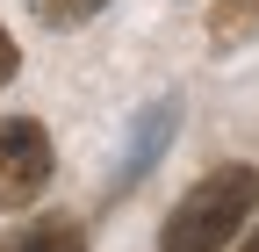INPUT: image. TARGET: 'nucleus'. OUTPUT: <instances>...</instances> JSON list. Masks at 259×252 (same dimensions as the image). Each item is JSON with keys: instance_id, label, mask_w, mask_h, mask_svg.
<instances>
[{"instance_id": "nucleus-1", "label": "nucleus", "mask_w": 259, "mask_h": 252, "mask_svg": "<svg viewBox=\"0 0 259 252\" xmlns=\"http://www.w3.org/2000/svg\"><path fill=\"white\" fill-rule=\"evenodd\" d=\"M259 216V173L252 166H216L209 180H194L180 209L158 231V252H223L231 238H245V224Z\"/></svg>"}, {"instance_id": "nucleus-3", "label": "nucleus", "mask_w": 259, "mask_h": 252, "mask_svg": "<svg viewBox=\"0 0 259 252\" xmlns=\"http://www.w3.org/2000/svg\"><path fill=\"white\" fill-rule=\"evenodd\" d=\"M0 252H87V231H79V216H36V224H22Z\"/></svg>"}, {"instance_id": "nucleus-4", "label": "nucleus", "mask_w": 259, "mask_h": 252, "mask_svg": "<svg viewBox=\"0 0 259 252\" xmlns=\"http://www.w3.org/2000/svg\"><path fill=\"white\" fill-rule=\"evenodd\" d=\"M29 8H36V22H44V29H79V22L101 15L108 0H29Z\"/></svg>"}, {"instance_id": "nucleus-2", "label": "nucleus", "mask_w": 259, "mask_h": 252, "mask_svg": "<svg viewBox=\"0 0 259 252\" xmlns=\"http://www.w3.org/2000/svg\"><path fill=\"white\" fill-rule=\"evenodd\" d=\"M51 187V137L36 115H8L0 122V216L29 209Z\"/></svg>"}, {"instance_id": "nucleus-6", "label": "nucleus", "mask_w": 259, "mask_h": 252, "mask_svg": "<svg viewBox=\"0 0 259 252\" xmlns=\"http://www.w3.org/2000/svg\"><path fill=\"white\" fill-rule=\"evenodd\" d=\"M238 252H259V231H252V238H245V245H238Z\"/></svg>"}, {"instance_id": "nucleus-5", "label": "nucleus", "mask_w": 259, "mask_h": 252, "mask_svg": "<svg viewBox=\"0 0 259 252\" xmlns=\"http://www.w3.org/2000/svg\"><path fill=\"white\" fill-rule=\"evenodd\" d=\"M15 65H22V58H15V36H8V29H0V87L15 79Z\"/></svg>"}]
</instances>
